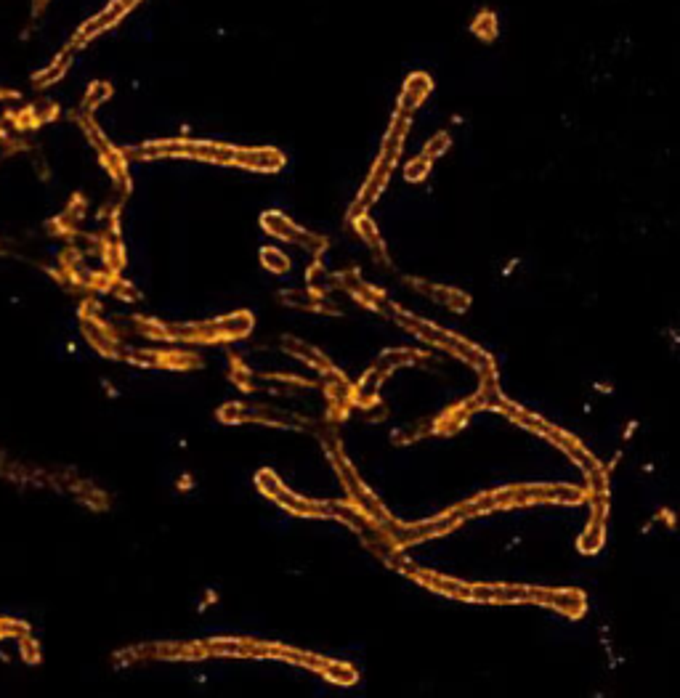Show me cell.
Returning <instances> with one entry per match:
<instances>
[{
    "label": "cell",
    "instance_id": "cell-1",
    "mask_svg": "<svg viewBox=\"0 0 680 698\" xmlns=\"http://www.w3.org/2000/svg\"><path fill=\"white\" fill-rule=\"evenodd\" d=\"M264 220H266V229L274 231V234H277V237H282V239H292V237H298V234H295V229H292V226H290V223L282 216H274V213H268Z\"/></svg>",
    "mask_w": 680,
    "mask_h": 698
},
{
    "label": "cell",
    "instance_id": "cell-2",
    "mask_svg": "<svg viewBox=\"0 0 680 698\" xmlns=\"http://www.w3.org/2000/svg\"><path fill=\"white\" fill-rule=\"evenodd\" d=\"M218 327L226 335H245L247 330H250V316H245V313H237V316H229L226 321H221Z\"/></svg>",
    "mask_w": 680,
    "mask_h": 698
},
{
    "label": "cell",
    "instance_id": "cell-3",
    "mask_svg": "<svg viewBox=\"0 0 680 698\" xmlns=\"http://www.w3.org/2000/svg\"><path fill=\"white\" fill-rule=\"evenodd\" d=\"M19 642H22V653H24V659L32 664V661H37L40 659V653H37V642L30 637V632H24V635H19Z\"/></svg>",
    "mask_w": 680,
    "mask_h": 698
},
{
    "label": "cell",
    "instance_id": "cell-4",
    "mask_svg": "<svg viewBox=\"0 0 680 698\" xmlns=\"http://www.w3.org/2000/svg\"><path fill=\"white\" fill-rule=\"evenodd\" d=\"M264 263L271 268V271H285L288 268V261L279 255V252H274V250H266L264 252Z\"/></svg>",
    "mask_w": 680,
    "mask_h": 698
},
{
    "label": "cell",
    "instance_id": "cell-5",
    "mask_svg": "<svg viewBox=\"0 0 680 698\" xmlns=\"http://www.w3.org/2000/svg\"><path fill=\"white\" fill-rule=\"evenodd\" d=\"M285 300H288V303H295V306H314V303H316L314 295H306V292H288Z\"/></svg>",
    "mask_w": 680,
    "mask_h": 698
},
{
    "label": "cell",
    "instance_id": "cell-6",
    "mask_svg": "<svg viewBox=\"0 0 680 698\" xmlns=\"http://www.w3.org/2000/svg\"><path fill=\"white\" fill-rule=\"evenodd\" d=\"M216 653H240V642H213Z\"/></svg>",
    "mask_w": 680,
    "mask_h": 698
},
{
    "label": "cell",
    "instance_id": "cell-7",
    "mask_svg": "<svg viewBox=\"0 0 680 698\" xmlns=\"http://www.w3.org/2000/svg\"><path fill=\"white\" fill-rule=\"evenodd\" d=\"M359 234L367 242H375V229L369 226V220H359Z\"/></svg>",
    "mask_w": 680,
    "mask_h": 698
},
{
    "label": "cell",
    "instance_id": "cell-8",
    "mask_svg": "<svg viewBox=\"0 0 680 698\" xmlns=\"http://www.w3.org/2000/svg\"><path fill=\"white\" fill-rule=\"evenodd\" d=\"M426 170H428V162L423 160V162H417V165H412V168H409V170H407V175H409V178H412V181H415L417 175H420V173H426Z\"/></svg>",
    "mask_w": 680,
    "mask_h": 698
}]
</instances>
